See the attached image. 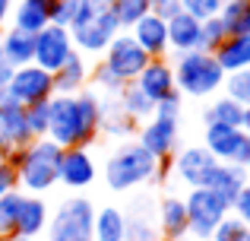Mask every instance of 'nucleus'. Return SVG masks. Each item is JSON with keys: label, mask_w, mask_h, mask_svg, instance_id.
Listing matches in <instances>:
<instances>
[{"label": "nucleus", "mask_w": 250, "mask_h": 241, "mask_svg": "<svg viewBox=\"0 0 250 241\" xmlns=\"http://www.w3.org/2000/svg\"><path fill=\"white\" fill-rule=\"evenodd\" d=\"M92 222H95V203L83 194H73L48 219V241H95Z\"/></svg>", "instance_id": "5"}, {"label": "nucleus", "mask_w": 250, "mask_h": 241, "mask_svg": "<svg viewBox=\"0 0 250 241\" xmlns=\"http://www.w3.org/2000/svg\"><path fill=\"white\" fill-rule=\"evenodd\" d=\"M121 32L114 13H98V16H85V19H76L70 25V42L80 54H89V57H102L108 51V44L114 42V35Z\"/></svg>", "instance_id": "7"}, {"label": "nucleus", "mask_w": 250, "mask_h": 241, "mask_svg": "<svg viewBox=\"0 0 250 241\" xmlns=\"http://www.w3.org/2000/svg\"><path fill=\"white\" fill-rule=\"evenodd\" d=\"M241 130H244V133L250 136V105L244 108V118H241Z\"/></svg>", "instance_id": "48"}, {"label": "nucleus", "mask_w": 250, "mask_h": 241, "mask_svg": "<svg viewBox=\"0 0 250 241\" xmlns=\"http://www.w3.org/2000/svg\"><path fill=\"white\" fill-rule=\"evenodd\" d=\"M3 95L10 102H16V105H22V108L35 105V102H48L51 95H54V76H51L48 70L35 67V64L16 67L13 76H10V83L3 86Z\"/></svg>", "instance_id": "8"}, {"label": "nucleus", "mask_w": 250, "mask_h": 241, "mask_svg": "<svg viewBox=\"0 0 250 241\" xmlns=\"http://www.w3.org/2000/svg\"><path fill=\"white\" fill-rule=\"evenodd\" d=\"M98 124H102V95L95 89L48 99V140L61 149H89L98 136Z\"/></svg>", "instance_id": "1"}, {"label": "nucleus", "mask_w": 250, "mask_h": 241, "mask_svg": "<svg viewBox=\"0 0 250 241\" xmlns=\"http://www.w3.org/2000/svg\"><path fill=\"white\" fill-rule=\"evenodd\" d=\"M117 105H121V111L127 114V118H133L136 124L146 121V118H155V102L146 99L133 83H127V86L117 92Z\"/></svg>", "instance_id": "28"}, {"label": "nucleus", "mask_w": 250, "mask_h": 241, "mask_svg": "<svg viewBox=\"0 0 250 241\" xmlns=\"http://www.w3.org/2000/svg\"><path fill=\"white\" fill-rule=\"evenodd\" d=\"M89 73H92V67H89V61H85V54L73 51V54L51 73L54 76V95H76V92H83V89L89 86Z\"/></svg>", "instance_id": "17"}, {"label": "nucleus", "mask_w": 250, "mask_h": 241, "mask_svg": "<svg viewBox=\"0 0 250 241\" xmlns=\"http://www.w3.org/2000/svg\"><path fill=\"white\" fill-rule=\"evenodd\" d=\"M0 130H3V140H6V146H10V153L29 146V143L35 140L32 130H29V121H25V108L16 105V102H10L6 95L0 99Z\"/></svg>", "instance_id": "16"}, {"label": "nucleus", "mask_w": 250, "mask_h": 241, "mask_svg": "<svg viewBox=\"0 0 250 241\" xmlns=\"http://www.w3.org/2000/svg\"><path fill=\"white\" fill-rule=\"evenodd\" d=\"M136 130H140V124L121 111L117 99H111V102L102 99V124H98V133L111 136V140H127V136H133Z\"/></svg>", "instance_id": "26"}, {"label": "nucleus", "mask_w": 250, "mask_h": 241, "mask_svg": "<svg viewBox=\"0 0 250 241\" xmlns=\"http://www.w3.org/2000/svg\"><path fill=\"white\" fill-rule=\"evenodd\" d=\"M159 232L162 238H177L187 235V206H184V197H162L159 203Z\"/></svg>", "instance_id": "25"}, {"label": "nucleus", "mask_w": 250, "mask_h": 241, "mask_svg": "<svg viewBox=\"0 0 250 241\" xmlns=\"http://www.w3.org/2000/svg\"><path fill=\"white\" fill-rule=\"evenodd\" d=\"M219 3H225V0H219Z\"/></svg>", "instance_id": "54"}, {"label": "nucleus", "mask_w": 250, "mask_h": 241, "mask_svg": "<svg viewBox=\"0 0 250 241\" xmlns=\"http://www.w3.org/2000/svg\"><path fill=\"white\" fill-rule=\"evenodd\" d=\"M133 42L140 44L143 51L149 54V61H159V57H168V22L159 16H143L140 22L130 29Z\"/></svg>", "instance_id": "15"}, {"label": "nucleus", "mask_w": 250, "mask_h": 241, "mask_svg": "<svg viewBox=\"0 0 250 241\" xmlns=\"http://www.w3.org/2000/svg\"><path fill=\"white\" fill-rule=\"evenodd\" d=\"M0 155H10V146H6V140H3V130H0Z\"/></svg>", "instance_id": "49"}, {"label": "nucleus", "mask_w": 250, "mask_h": 241, "mask_svg": "<svg viewBox=\"0 0 250 241\" xmlns=\"http://www.w3.org/2000/svg\"><path fill=\"white\" fill-rule=\"evenodd\" d=\"M219 0H181V13H187V16L193 19H209V16H219Z\"/></svg>", "instance_id": "39"}, {"label": "nucleus", "mask_w": 250, "mask_h": 241, "mask_svg": "<svg viewBox=\"0 0 250 241\" xmlns=\"http://www.w3.org/2000/svg\"><path fill=\"white\" fill-rule=\"evenodd\" d=\"M124 241H162L159 222H152L146 213L127 216V232H124Z\"/></svg>", "instance_id": "32"}, {"label": "nucleus", "mask_w": 250, "mask_h": 241, "mask_svg": "<svg viewBox=\"0 0 250 241\" xmlns=\"http://www.w3.org/2000/svg\"><path fill=\"white\" fill-rule=\"evenodd\" d=\"M162 241H200V238H193V235H177V238H162Z\"/></svg>", "instance_id": "50"}, {"label": "nucleus", "mask_w": 250, "mask_h": 241, "mask_svg": "<svg viewBox=\"0 0 250 241\" xmlns=\"http://www.w3.org/2000/svg\"><path fill=\"white\" fill-rule=\"evenodd\" d=\"M212 168H215V159L209 155V149L203 146V143L187 146L174 155V175H177V181H184L187 187H206Z\"/></svg>", "instance_id": "12"}, {"label": "nucleus", "mask_w": 250, "mask_h": 241, "mask_svg": "<svg viewBox=\"0 0 250 241\" xmlns=\"http://www.w3.org/2000/svg\"><path fill=\"white\" fill-rule=\"evenodd\" d=\"M10 76H13V67H10V64L3 61V57H0V83L6 86V83H10Z\"/></svg>", "instance_id": "47"}, {"label": "nucleus", "mask_w": 250, "mask_h": 241, "mask_svg": "<svg viewBox=\"0 0 250 241\" xmlns=\"http://www.w3.org/2000/svg\"><path fill=\"white\" fill-rule=\"evenodd\" d=\"M231 216L234 219H241V222L250 229V181L244 187H241V194L234 197V203H231Z\"/></svg>", "instance_id": "41"}, {"label": "nucleus", "mask_w": 250, "mask_h": 241, "mask_svg": "<svg viewBox=\"0 0 250 241\" xmlns=\"http://www.w3.org/2000/svg\"><path fill=\"white\" fill-rule=\"evenodd\" d=\"M61 155H63V149L57 146V143H51L48 136H42V140H32L29 146H22V149H13L6 159H10V165L16 168L19 191L35 194V197L48 194L51 187L57 184Z\"/></svg>", "instance_id": "2"}, {"label": "nucleus", "mask_w": 250, "mask_h": 241, "mask_svg": "<svg viewBox=\"0 0 250 241\" xmlns=\"http://www.w3.org/2000/svg\"><path fill=\"white\" fill-rule=\"evenodd\" d=\"M215 64L222 67V73H241L250 70V35H228L219 48L212 51Z\"/></svg>", "instance_id": "23"}, {"label": "nucleus", "mask_w": 250, "mask_h": 241, "mask_svg": "<svg viewBox=\"0 0 250 241\" xmlns=\"http://www.w3.org/2000/svg\"><path fill=\"white\" fill-rule=\"evenodd\" d=\"M111 13H114L121 32H130L143 16H149V13H152V0H114Z\"/></svg>", "instance_id": "31"}, {"label": "nucleus", "mask_w": 250, "mask_h": 241, "mask_svg": "<svg viewBox=\"0 0 250 241\" xmlns=\"http://www.w3.org/2000/svg\"><path fill=\"white\" fill-rule=\"evenodd\" d=\"M234 165H241V168H250V136L244 133V140H241V149H238V155H234Z\"/></svg>", "instance_id": "45"}, {"label": "nucleus", "mask_w": 250, "mask_h": 241, "mask_svg": "<svg viewBox=\"0 0 250 241\" xmlns=\"http://www.w3.org/2000/svg\"><path fill=\"white\" fill-rule=\"evenodd\" d=\"M247 241H250V229H247Z\"/></svg>", "instance_id": "53"}, {"label": "nucleus", "mask_w": 250, "mask_h": 241, "mask_svg": "<svg viewBox=\"0 0 250 241\" xmlns=\"http://www.w3.org/2000/svg\"><path fill=\"white\" fill-rule=\"evenodd\" d=\"M32 51H35V35H25V32H19V29L0 32V57H3L13 70L16 67H29L32 64Z\"/></svg>", "instance_id": "24"}, {"label": "nucleus", "mask_w": 250, "mask_h": 241, "mask_svg": "<svg viewBox=\"0 0 250 241\" xmlns=\"http://www.w3.org/2000/svg\"><path fill=\"white\" fill-rule=\"evenodd\" d=\"M22 203V191H13L0 197V238H10L16 232V213Z\"/></svg>", "instance_id": "33"}, {"label": "nucleus", "mask_w": 250, "mask_h": 241, "mask_svg": "<svg viewBox=\"0 0 250 241\" xmlns=\"http://www.w3.org/2000/svg\"><path fill=\"white\" fill-rule=\"evenodd\" d=\"M0 241H6V238H0Z\"/></svg>", "instance_id": "55"}, {"label": "nucleus", "mask_w": 250, "mask_h": 241, "mask_svg": "<svg viewBox=\"0 0 250 241\" xmlns=\"http://www.w3.org/2000/svg\"><path fill=\"white\" fill-rule=\"evenodd\" d=\"M241 118H244V105L231 102L228 95H219V99L203 111V124H228V127H241Z\"/></svg>", "instance_id": "30"}, {"label": "nucleus", "mask_w": 250, "mask_h": 241, "mask_svg": "<svg viewBox=\"0 0 250 241\" xmlns=\"http://www.w3.org/2000/svg\"><path fill=\"white\" fill-rule=\"evenodd\" d=\"M10 13H13V0H0V25L10 19Z\"/></svg>", "instance_id": "46"}, {"label": "nucleus", "mask_w": 250, "mask_h": 241, "mask_svg": "<svg viewBox=\"0 0 250 241\" xmlns=\"http://www.w3.org/2000/svg\"><path fill=\"white\" fill-rule=\"evenodd\" d=\"M25 121H29V130L35 140L48 136V102H35V105L25 108Z\"/></svg>", "instance_id": "38"}, {"label": "nucleus", "mask_w": 250, "mask_h": 241, "mask_svg": "<svg viewBox=\"0 0 250 241\" xmlns=\"http://www.w3.org/2000/svg\"><path fill=\"white\" fill-rule=\"evenodd\" d=\"M171 73H174V89L190 99H209V95L222 92V83H225V73L209 51L174 54Z\"/></svg>", "instance_id": "3"}, {"label": "nucleus", "mask_w": 250, "mask_h": 241, "mask_svg": "<svg viewBox=\"0 0 250 241\" xmlns=\"http://www.w3.org/2000/svg\"><path fill=\"white\" fill-rule=\"evenodd\" d=\"M127 232V213L117 206H102L95 210V222H92V238L95 241H124Z\"/></svg>", "instance_id": "27"}, {"label": "nucleus", "mask_w": 250, "mask_h": 241, "mask_svg": "<svg viewBox=\"0 0 250 241\" xmlns=\"http://www.w3.org/2000/svg\"><path fill=\"white\" fill-rule=\"evenodd\" d=\"M247 73H250V70H247Z\"/></svg>", "instance_id": "56"}, {"label": "nucleus", "mask_w": 250, "mask_h": 241, "mask_svg": "<svg viewBox=\"0 0 250 241\" xmlns=\"http://www.w3.org/2000/svg\"><path fill=\"white\" fill-rule=\"evenodd\" d=\"M152 16L171 22L174 16H181V0H152Z\"/></svg>", "instance_id": "44"}, {"label": "nucleus", "mask_w": 250, "mask_h": 241, "mask_svg": "<svg viewBox=\"0 0 250 241\" xmlns=\"http://www.w3.org/2000/svg\"><path fill=\"white\" fill-rule=\"evenodd\" d=\"M13 191H19L16 168L10 165V159H6V155H0V197H3V194H13Z\"/></svg>", "instance_id": "42"}, {"label": "nucleus", "mask_w": 250, "mask_h": 241, "mask_svg": "<svg viewBox=\"0 0 250 241\" xmlns=\"http://www.w3.org/2000/svg\"><path fill=\"white\" fill-rule=\"evenodd\" d=\"M48 203L44 197H35V194H22V203H19L16 213V232L13 235H25V238H38L44 229H48Z\"/></svg>", "instance_id": "20"}, {"label": "nucleus", "mask_w": 250, "mask_h": 241, "mask_svg": "<svg viewBox=\"0 0 250 241\" xmlns=\"http://www.w3.org/2000/svg\"><path fill=\"white\" fill-rule=\"evenodd\" d=\"M168 51L187 54V51H203V22L187 13L174 16L168 22Z\"/></svg>", "instance_id": "19"}, {"label": "nucleus", "mask_w": 250, "mask_h": 241, "mask_svg": "<svg viewBox=\"0 0 250 241\" xmlns=\"http://www.w3.org/2000/svg\"><path fill=\"white\" fill-rule=\"evenodd\" d=\"M244 184H247V168L234 165V162H215L212 175H209V181H206L209 191H215L228 206L234 203V197L241 194Z\"/></svg>", "instance_id": "22"}, {"label": "nucleus", "mask_w": 250, "mask_h": 241, "mask_svg": "<svg viewBox=\"0 0 250 241\" xmlns=\"http://www.w3.org/2000/svg\"><path fill=\"white\" fill-rule=\"evenodd\" d=\"M209 241H247V225L228 213V216L215 225V232L209 235Z\"/></svg>", "instance_id": "34"}, {"label": "nucleus", "mask_w": 250, "mask_h": 241, "mask_svg": "<svg viewBox=\"0 0 250 241\" xmlns=\"http://www.w3.org/2000/svg\"><path fill=\"white\" fill-rule=\"evenodd\" d=\"M225 38H228V32H225V25H222L219 16L203 19V51H209V54H212V51L219 48Z\"/></svg>", "instance_id": "37"}, {"label": "nucleus", "mask_w": 250, "mask_h": 241, "mask_svg": "<svg viewBox=\"0 0 250 241\" xmlns=\"http://www.w3.org/2000/svg\"><path fill=\"white\" fill-rule=\"evenodd\" d=\"M241 140H244V130L228 127V124H206V133H203V146L215 162H234Z\"/></svg>", "instance_id": "18"}, {"label": "nucleus", "mask_w": 250, "mask_h": 241, "mask_svg": "<svg viewBox=\"0 0 250 241\" xmlns=\"http://www.w3.org/2000/svg\"><path fill=\"white\" fill-rule=\"evenodd\" d=\"M0 99H3V83H0Z\"/></svg>", "instance_id": "52"}, {"label": "nucleus", "mask_w": 250, "mask_h": 241, "mask_svg": "<svg viewBox=\"0 0 250 241\" xmlns=\"http://www.w3.org/2000/svg\"><path fill=\"white\" fill-rule=\"evenodd\" d=\"M13 25L25 35H38L44 25H51V0H19L10 13Z\"/></svg>", "instance_id": "21"}, {"label": "nucleus", "mask_w": 250, "mask_h": 241, "mask_svg": "<svg viewBox=\"0 0 250 241\" xmlns=\"http://www.w3.org/2000/svg\"><path fill=\"white\" fill-rule=\"evenodd\" d=\"M162 178V162L155 155H149L140 143H127L121 146L104 165V184L114 194L133 191V187H143L149 181Z\"/></svg>", "instance_id": "4"}, {"label": "nucleus", "mask_w": 250, "mask_h": 241, "mask_svg": "<svg viewBox=\"0 0 250 241\" xmlns=\"http://www.w3.org/2000/svg\"><path fill=\"white\" fill-rule=\"evenodd\" d=\"M95 159L89 155V149H63L61 155V172H57V184H63L67 191H85L95 184Z\"/></svg>", "instance_id": "11"}, {"label": "nucleus", "mask_w": 250, "mask_h": 241, "mask_svg": "<svg viewBox=\"0 0 250 241\" xmlns=\"http://www.w3.org/2000/svg\"><path fill=\"white\" fill-rule=\"evenodd\" d=\"M136 133H140V140H136V143H140L149 155H155L162 165H165V162L171 159V153L177 149V121L149 118L140 130H136Z\"/></svg>", "instance_id": "13"}, {"label": "nucleus", "mask_w": 250, "mask_h": 241, "mask_svg": "<svg viewBox=\"0 0 250 241\" xmlns=\"http://www.w3.org/2000/svg\"><path fill=\"white\" fill-rule=\"evenodd\" d=\"M73 42H70V29H61V25H44L35 35V51H32V64L48 73H54L70 54H73Z\"/></svg>", "instance_id": "10"}, {"label": "nucleus", "mask_w": 250, "mask_h": 241, "mask_svg": "<svg viewBox=\"0 0 250 241\" xmlns=\"http://www.w3.org/2000/svg\"><path fill=\"white\" fill-rule=\"evenodd\" d=\"M76 10H80V0H51V25L70 29L76 19Z\"/></svg>", "instance_id": "36"}, {"label": "nucleus", "mask_w": 250, "mask_h": 241, "mask_svg": "<svg viewBox=\"0 0 250 241\" xmlns=\"http://www.w3.org/2000/svg\"><path fill=\"white\" fill-rule=\"evenodd\" d=\"M133 86L140 89L146 99L162 102L165 95L174 92V73H171V61L168 57H159V61H149L143 67V73L133 80Z\"/></svg>", "instance_id": "14"}, {"label": "nucleus", "mask_w": 250, "mask_h": 241, "mask_svg": "<svg viewBox=\"0 0 250 241\" xmlns=\"http://www.w3.org/2000/svg\"><path fill=\"white\" fill-rule=\"evenodd\" d=\"M114 6V0H80V10H76V19H85V16H98V13H108ZM73 19V22H76Z\"/></svg>", "instance_id": "43"}, {"label": "nucleus", "mask_w": 250, "mask_h": 241, "mask_svg": "<svg viewBox=\"0 0 250 241\" xmlns=\"http://www.w3.org/2000/svg\"><path fill=\"white\" fill-rule=\"evenodd\" d=\"M184 206H187V235L200 241H209L215 225L231 213V206L209 187H190V194L184 197Z\"/></svg>", "instance_id": "6"}, {"label": "nucleus", "mask_w": 250, "mask_h": 241, "mask_svg": "<svg viewBox=\"0 0 250 241\" xmlns=\"http://www.w3.org/2000/svg\"><path fill=\"white\" fill-rule=\"evenodd\" d=\"M102 64L111 70L114 76H121L124 83H133L143 73V67L149 64V54L133 42L130 32H117L114 42L108 44V51L102 54Z\"/></svg>", "instance_id": "9"}, {"label": "nucleus", "mask_w": 250, "mask_h": 241, "mask_svg": "<svg viewBox=\"0 0 250 241\" xmlns=\"http://www.w3.org/2000/svg\"><path fill=\"white\" fill-rule=\"evenodd\" d=\"M89 80L95 83L98 92H108V95H114V99H117V92H121V89L127 86V83H124L121 76H114L108 67H104V64H95V70L89 73Z\"/></svg>", "instance_id": "35"}, {"label": "nucleus", "mask_w": 250, "mask_h": 241, "mask_svg": "<svg viewBox=\"0 0 250 241\" xmlns=\"http://www.w3.org/2000/svg\"><path fill=\"white\" fill-rule=\"evenodd\" d=\"M6 241H35V238H25V235H10Z\"/></svg>", "instance_id": "51"}, {"label": "nucleus", "mask_w": 250, "mask_h": 241, "mask_svg": "<svg viewBox=\"0 0 250 241\" xmlns=\"http://www.w3.org/2000/svg\"><path fill=\"white\" fill-rule=\"evenodd\" d=\"M219 19L228 35H250V0H225L219 6Z\"/></svg>", "instance_id": "29"}, {"label": "nucleus", "mask_w": 250, "mask_h": 241, "mask_svg": "<svg viewBox=\"0 0 250 241\" xmlns=\"http://www.w3.org/2000/svg\"><path fill=\"white\" fill-rule=\"evenodd\" d=\"M181 105H184V95L174 89V92H171V95H165L162 102H155V118L177 121V118H181Z\"/></svg>", "instance_id": "40"}]
</instances>
